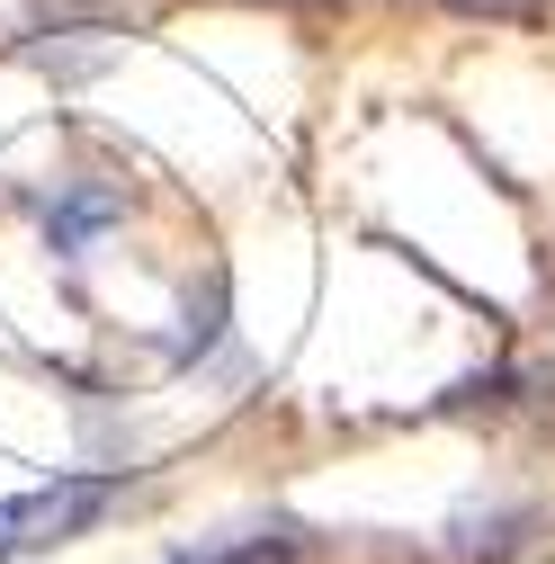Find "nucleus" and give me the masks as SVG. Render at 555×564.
Returning a JSON list of instances; mask_svg holds the SVG:
<instances>
[{
  "label": "nucleus",
  "mask_w": 555,
  "mask_h": 564,
  "mask_svg": "<svg viewBox=\"0 0 555 564\" xmlns=\"http://www.w3.org/2000/svg\"><path fill=\"white\" fill-rule=\"evenodd\" d=\"M117 502V484L108 475H54L36 492H10L0 502V555H54V546H73L108 520Z\"/></svg>",
  "instance_id": "1"
},
{
  "label": "nucleus",
  "mask_w": 555,
  "mask_h": 564,
  "mask_svg": "<svg viewBox=\"0 0 555 564\" xmlns=\"http://www.w3.org/2000/svg\"><path fill=\"white\" fill-rule=\"evenodd\" d=\"M108 216H117V197H108V188H73V197L54 206V251H73V242H81L90 225H108Z\"/></svg>",
  "instance_id": "2"
},
{
  "label": "nucleus",
  "mask_w": 555,
  "mask_h": 564,
  "mask_svg": "<svg viewBox=\"0 0 555 564\" xmlns=\"http://www.w3.org/2000/svg\"><path fill=\"white\" fill-rule=\"evenodd\" d=\"M179 564H197V555H179ZM206 564H296V538H287V529H269V538H242V546L206 555Z\"/></svg>",
  "instance_id": "3"
},
{
  "label": "nucleus",
  "mask_w": 555,
  "mask_h": 564,
  "mask_svg": "<svg viewBox=\"0 0 555 564\" xmlns=\"http://www.w3.org/2000/svg\"><path fill=\"white\" fill-rule=\"evenodd\" d=\"M216 314H225V288H206V296L188 305V332H179V359H197V349L216 340Z\"/></svg>",
  "instance_id": "4"
},
{
  "label": "nucleus",
  "mask_w": 555,
  "mask_h": 564,
  "mask_svg": "<svg viewBox=\"0 0 555 564\" xmlns=\"http://www.w3.org/2000/svg\"><path fill=\"white\" fill-rule=\"evenodd\" d=\"M448 10H466V19H537L546 0H448Z\"/></svg>",
  "instance_id": "5"
}]
</instances>
